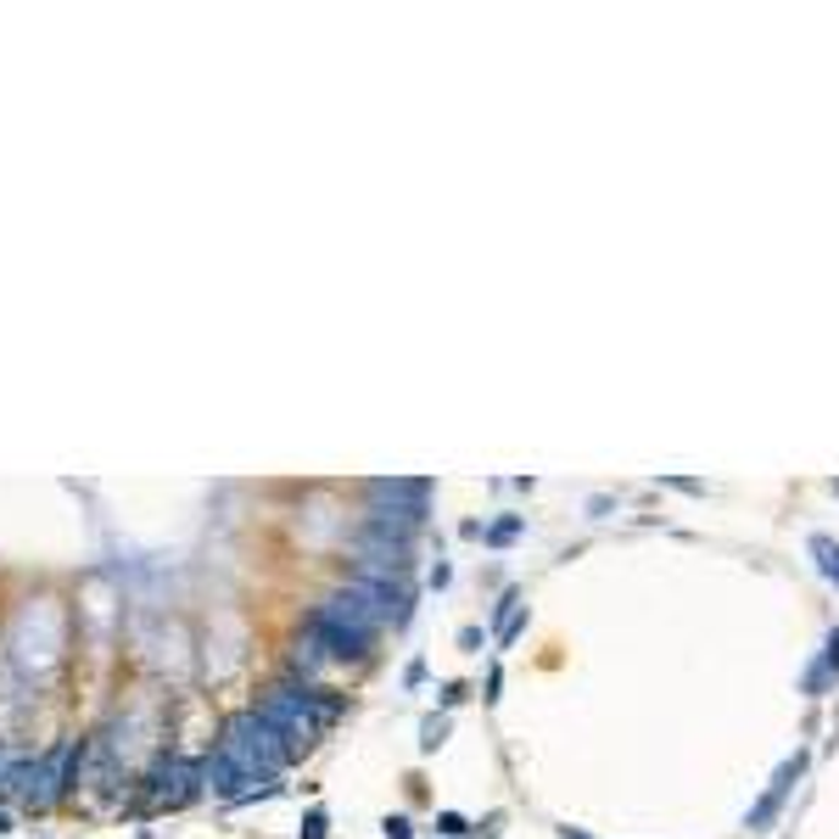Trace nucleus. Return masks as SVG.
Wrapping results in <instances>:
<instances>
[{
	"instance_id": "nucleus-10",
	"label": "nucleus",
	"mask_w": 839,
	"mask_h": 839,
	"mask_svg": "<svg viewBox=\"0 0 839 839\" xmlns=\"http://www.w3.org/2000/svg\"><path fill=\"white\" fill-rule=\"evenodd\" d=\"M386 839H415L409 817H386Z\"/></svg>"
},
{
	"instance_id": "nucleus-11",
	"label": "nucleus",
	"mask_w": 839,
	"mask_h": 839,
	"mask_svg": "<svg viewBox=\"0 0 839 839\" xmlns=\"http://www.w3.org/2000/svg\"><path fill=\"white\" fill-rule=\"evenodd\" d=\"M515 532H521V521H499V526H492V532H487V537H492V543H510V537H515Z\"/></svg>"
},
{
	"instance_id": "nucleus-7",
	"label": "nucleus",
	"mask_w": 839,
	"mask_h": 839,
	"mask_svg": "<svg viewBox=\"0 0 839 839\" xmlns=\"http://www.w3.org/2000/svg\"><path fill=\"white\" fill-rule=\"evenodd\" d=\"M442 733H448V722H436V716H431V722L420 727V750H436V745H442Z\"/></svg>"
},
{
	"instance_id": "nucleus-5",
	"label": "nucleus",
	"mask_w": 839,
	"mask_h": 839,
	"mask_svg": "<svg viewBox=\"0 0 839 839\" xmlns=\"http://www.w3.org/2000/svg\"><path fill=\"white\" fill-rule=\"evenodd\" d=\"M801 767H806V756H789L783 767H778V778H772V789H767V795L750 806V817H745V828H767L772 823V812L783 806V795H789V783H795L801 778Z\"/></svg>"
},
{
	"instance_id": "nucleus-1",
	"label": "nucleus",
	"mask_w": 839,
	"mask_h": 839,
	"mask_svg": "<svg viewBox=\"0 0 839 839\" xmlns=\"http://www.w3.org/2000/svg\"><path fill=\"white\" fill-rule=\"evenodd\" d=\"M291 750H303V745H314V738L341 716V700L330 695V688H319V683H303V677H291V683H275L269 695L253 706Z\"/></svg>"
},
{
	"instance_id": "nucleus-2",
	"label": "nucleus",
	"mask_w": 839,
	"mask_h": 839,
	"mask_svg": "<svg viewBox=\"0 0 839 839\" xmlns=\"http://www.w3.org/2000/svg\"><path fill=\"white\" fill-rule=\"evenodd\" d=\"M7 795L18 801V806H28V812H45L57 801V756H18L12 767H7Z\"/></svg>"
},
{
	"instance_id": "nucleus-9",
	"label": "nucleus",
	"mask_w": 839,
	"mask_h": 839,
	"mask_svg": "<svg viewBox=\"0 0 839 839\" xmlns=\"http://www.w3.org/2000/svg\"><path fill=\"white\" fill-rule=\"evenodd\" d=\"M436 834H448V839H459V834H465V817H454V812H442V817H436Z\"/></svg>"
},
{
	"instance_id": "nucleus-12",
	"label": "nucleus",
	"mask_w": 839,
	"mask_h": 839,
	"mask_svg": "<svg viewBox=\"0 0 839 839\" xmlns=\"http://www.w3.org/2000/svg\"><path fill=\"white\" fill-rule=\"evenodd\" d=\"M560 834H566V839H587V834H576V828H560Z\"/></svg>"
},
{
	"instance_id": "nucleus-3",
	"label": "nucleus",
	"mask_w": 839,
	"mask_h": 839,
	"mask_svg": "<svg viewBox=\"0 0 839 839\" xmlns=\"http://www.w3.org/2000/svg\"><path fill=\"white\" fill-rule=\"evenodd\" d=\"M303 638H314V644L325 650V661H364L370 644H375L370 632H359V627H348V621H336L330 610H308Z\"/></svg>"
},
{
	"instance_id": "nucleus-8",
	"label": "nucleus",
	"mask_w": 839,
	"mask_h": 839,
	"mask_svg": "<svg viewBox=\"0 0 839 839\" xmlns=\"http://www.w3.org/2000/svg\"><path fill=\"white\" fill-rule=\"evenodd\" d=\"M298 839H325V812H308L303 828H298Z\"/></svg>"
},
{
	"instance_id": "nucleus-6",
	"label": "nucleus",
	"mask_w": 839,
	"mask_h": 839,
	"mask_svg": "<svg viewBox=\"0 0 839 839\" xmlns=\"http://www.w3.org/2000/svg\"><path fill=\"white\" fill-rule=\"evenodd\" d=\"M812 555H817V571L828 576V582H839V549L828 537H812Z\"/></svg>"
},
{
	"instance_id": "nucleus-13",
	"label": "nucleus",
	"mask_w": 839,
	"mask_h": 839,
	"mask_svg": "<svg viewBox=\"0 0 839 839\" xmlns=\"http://www.w3.org/2000/svg\"><path fill=\"white\" fill-rule=\"evenodd\" d=\"M0 834H7V817H0Z\"/></svg>"
},
{
	"instance_id": "nucleus-4",
	"label": "nucleus",
	"mask_w": 839,
	"mask_h": 839,
	"mask_svg": "<svg viewBox=\"0 0 839 839\" xmlns=\"http://www.w3.org/2000/svg\"><path fill=\"white\" fill-rule=\"evenodd\" d=\"M370 499L381 510H398V515H415L426 521V504H431V481H404V476H392V481H370Z\"/></svg>"
}]
</instances>
